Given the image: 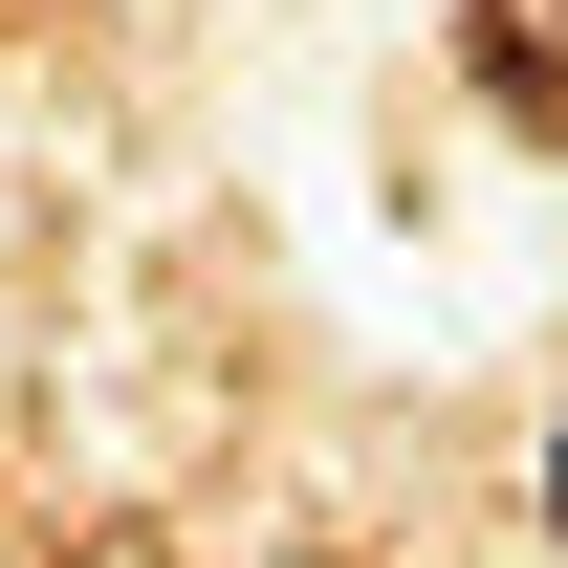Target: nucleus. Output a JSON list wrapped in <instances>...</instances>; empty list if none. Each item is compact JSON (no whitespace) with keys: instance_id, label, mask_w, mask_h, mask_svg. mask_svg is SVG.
Listing matches in <instances>:
<instances>
[{"instance_id":"obj_1","label":"nucleus","mask_w":568,"mask_h":568,"mask_svg":"<svg viewBox=\"0 0 568 568\" xmlns=\"http://www.w3.org/2000/svg\"><path fill=\"white\" fill-rule=\"evenodd\" d=\"M459 67H481L503 132H547V153H568V0H459Z\"/></svg>"},{"instance_id":"obj_2","label":"nucleus","mask_w":568,"mask_h":568,"mask_svg":"<svg viewBox=\"0 0 568 568\" xmlns=\"http://www.w3.org/2000/svg\"><path fill=\"white\" fill-rule=\"evenodd\" d=\"M547 525H568V437H547Z\"/></svg>"}]
</instances>
